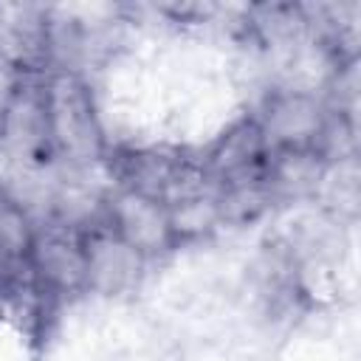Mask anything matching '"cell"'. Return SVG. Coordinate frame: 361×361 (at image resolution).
<instances>
[{"mask_svg":"<svg viewBox=\"0 0 361 361\" xmlns=\"http://www.w3.org/2000/svg\"><path fill=\"white\" fill-rule=\"evenodd\" d=\"M82 248H85V288L102 296H118L130 290L138 282L147 262L107 223L82 231Z\"/></svg>","mask_w":361,"mask_h":361,"instance_id":"cell-5","label":"cell"},{"mask_svg":"<svg viewBox=\"0 0 361 361\" xmlns=\"http://www.w3.org/2000/svg\"><path fill=\"white\" fill-rule=\"evenodd\" d=\"M169 226L175 243L197 240L220 226V212H217V195H203L192 197L183 203L169 206Z\"/></svg>","mask_w":361,"mask_h":361,"instance_id":"cell-9","label":"cell"},{"mask_svg":"<svg viewBox=\"0 0 361 361\" xmlns=\"http://www.w3.org/2000/svg\"><path fill=\"white\" fill-rule=\"evenodd\" d=\"M107 226L144 259L169 251L175 243L172 226H169V209L147 195H138L133 189H118L107 197Z\"/></svg>","mask_w":361,"mask_h":361,"instance_id":"cell-4","label":"cell"},{"mask_svg":"<svg viewBox=\"0 0 361 361\" xmlns=\"http://www.w3.org/2000/svg\"><path fill=\"white\" fill-rule=\"evenodd\" d=\"M45 79L34 82L23 76V85L8 107V116L0 127V149L20 169H42L54 155L48 113H45Z\"/></svg>","mask_w":361,"mask_h":361,"instance_id":"cell-2","label":"cell"},{"mask_svg":"<svg viewBox=\"0 0 361 361\" xmlns=\"http://www.w3.org/2000/svg\"><path fill=\"white\" fill-rule=\"evenodd\" d=\"M34 223L23 212V206L0 186V251L11 259H25L31 240H34Z\"/></svg>","mask_w":361,"mask_h":361,"instance_id":"cell-10","label":"cell"},{"mask_svg":"<svg viewBox=\"0 0 361 361\" xmlns=\"http://www.w3.org/2000/svg\"><path fill=\"white\" fill-rule=\"evenodd\" d=\"M23 76L25 73L17 71V68H0V127H3L6 116H8V107H11L20 85H23Z\"/></svg>","mask_w":361,"mask_h":361,"instance_id":"cell-11","label":"cell"},{"mask_svg":"<svg viewBox=\"0 0 361 361\" xmlns=\"http://www.w3.org/2000/svg\"><path fill=\"white\" fill-rule=\"evenodd\" d=\"M42 87L54 155L65 158L76 169L99 161L104 138L87 85L73 71H56L45 79Z\"/></svg>","mask_w":361,"mask_h":361,"instance_id":"cell-1","label":"cell"},{"mask_svg":"<svg viewBox=\"0 0 361 361\" xmlns=\"http://www.w3.org/2000/svg\"><path fill=\"white\" fill-rule=\"evenodd\" d=\"M265 152L276 149H307L316 147L324 127L319 102L307 90H282L268 99L265 113L257 118Z\"/></svg>","mask_w":361,"mask_h":361,"instance_id":"cell-6","label":"cell"},{"mask_svg":"<svg viewBox=\"0 0 361 361\" xmlns=\"http://www.w3.org/2000/svg\"><path fill=\"white\" fill-rule=\"evenodd\" d=\"M327 161L316 147L307 149H276L265 164V183L274 197H305L324 180Z\"/></svg>","mask_w":361,"mask_h":361,"instance_id":"cell-8","label":"cell"},{"mask_svg":"<svg viewBox=\"0 0 361 361\" xmlns=\"http://www.w3.org/2000/svg\"><path fill=\"white\" fill-rule=\"evenodd\" d=\"M25 265L45 293H76L85 288L82 231L68 226H45L34 231Z\"/></svg>","mask_w":361,"mask_h":361,"instance_id":"cell-3","label":"cell"},{"mask_svg":"<svg viewBox=\"0 0 361 361\" xmlns=\"http://www.w3.org/2000/svg\"><path fill=\"white\" fill-rule=\"evenodd\" d=\"M262 158H265V141H262L259 124H257V118H248V121L234 124L226 135H220L214 141L203 169L209 172L212 180L220 178L226 183L240 175L257 172L265 164Z\"/></svg>","mask_w":361,"mask_h":361,"instance_id":"cell-7","label":"cell"}]
</instances>
